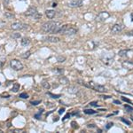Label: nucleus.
Wrapping results in <instances>:
<instances>
[{"instance_id":"obj_1","label":"nucleus","mask_w":133,"mask_h":133,"mask_svg":"<svg viewBox=\"0 0 133 133\" xmlns=\"http://www.w3.org/2000/svg\"><path fill=\"white\" fill-rule=\"evenodd\" d=\"M61 24L58 21H46L41 26V30L44 33L59 34Z\"/></svg>"},{"instance_id":"obj_2","label":"nucleus","mask_w":133,"mask_h":133,"mask_svg":"<svg viewBox=\"0 0 133 133\" xmlns=\"http://www.w3.org/2000/svg\"><path fill=\"white\" fill-rule=\"evenodd\" d=\"M77 33V29L75 27H73L71 25H61V29H59V34L61 35H66V36H73L76 35Z\"/></svg>"},{"instance_id":"obj_3","label":"nucleus","mask_w":133,"mask_h":133,"mask_svg":"<svg viewBox=\"0 0 133 133\" xmlns=\"http://www.w3.org/2000/svg\"><path fill=\"white\" fill-rule=\"evenodd\" d=\"M114 58L115 55L114 53H103L101 56V61H103V63H105L106 65H111L114 62Z\"/></svg>"},{"instance_id":"obj_4","label":"nucleus","mask_w":133,"mask_h":133,"mask_svg":"<svg viewBox=\"0 0 133 133\" xmlns=\"http://www.w3.org/2000/svg\"><path fill=\"white\" fill-rule=\"evenodd\" d=\"M10 66L15 71H20V70L23 69V64L18 59H12L10 61Z\"/></svg>"},{"instance_id":"obj_5","label":"nucleus","mask_w":133,"mask_h":133,"mask_svg":"<svg viewBox=\"0 0 133 133\" xmlns=\"http://www.w3.org/2000/svg\"><path fill=\"white\" fill-rule=\"evenodd\" d=\"M11 28L14 30H26V29H29V25L23 24L21 22H14L11 25Z\"/></svg>"},{"instance_id":"obj_6","label":"nucleus","mask_w":133,"mask_h":133,"mask_svg":"<svg viewBox=\"0 0 133 133\" xmlns=\"http://www.w3.org/2000/svg\"><path fill=\"white\" fill-rule=\"evenodd\" d=\"M88 84H89V88H91V89L94 90V91H96L98 92H106L107 91V89L104 86L97 84V83H95L94 82H90Z\"/></svg>"},{"instance_id":"obj_7","label":"nucleus","mask_w":133,"mask_h":133,"mask_svg":"<svg viewBox=\"0 0 133 133\" xmlns=\"http://www.w3.org/2000/svg\"><path fill=\"white\" fill-rule=\"evenodd\" d=\"M109 16H110L109 12H100L99 14L96 16V21H98V22H103V21H105L107 19H108Z\"/></svg>"},{"instance_id":"obj_8","label":"nucleus","mask_w":133,"mask_h":133,"mask_svg":"<svg viewBox=\"0 0 133 133\" xmlns=\"http://www.w3.org/2000/svg\"><path fill=\"white\" fill-rule=\"evenodd\" d=\"M37 9L35 7V6H31V7H29V9L26 11V12L24 14L25 16H28V17H32V18H34L35 15L36 14H37Z\"/></svg>"},{"instance_id":"obj_9","label":"nucleus","mask_w":133,"mask_h":133,"mask_svg":"<svg viewBox=\"0 0 133 133\" xmlns=\"http://www.w3.org/2000/svg\"><path fill=\"white\" fill-rule=\"evenodd\" d=\"M123 29H124V26L123 24L116 23V24H115L112 27V29H111V32H112L113 34H118V33H120V32L123 31Z\"/></svg>"},{"instance_id":"obj_10","label":"nucleus","mask_w":133,"mask_h":133,"mask_svg":"<svg viewBox=\"0 0 133 133\" xmlns=\"http://www.w3.org/2000/svg\"><path fill=\"white\" fill-rule=\"evenodd\" d=\"M68 5L69 7H80V6L83 5V0H71L70 2H68Z\"/></svg>"},{"instance_id":"obj_11","label":"nucleus","mask_w":133,"mask_h":133,"mask_svg":"<svg viewBox=\"0 0 133 133\" xmlns=\"http://www.w3.org/2000/svg\"><path fill=\"white\" fill-rule=\"evenodd\" d=\"M122 66H123V68L128 70H131L133 69V61H125L122 63Z\"/></svg>"},{"instance_id":"obj_12","label":"nucleus","mask_w":133,"mask_h":133,"mask_svg":"<svg viewBox=\"0 0 133 133\" xmlns=\"http://www.w3.org/2000/svg\"><path fill=\"white\" fill-rule=\"evenodd\" d=\"M44 40L49 43H59L61 41L59 37H57V36H46L44 38Z\"/></svg>"},{"instance_id":"obj_13","label":"nucleus","mask_w":133,"mask_h":133,"mask_svg":"<svg viewBox=\"0 0 133 133\" xmlns=\"http://www.w3.org/2000/svg\"><path fill=\"white\" fill-rule=\"evenodd\" d=\"M45 15L48 19H53L56 15V12L54 10H46Z\"/></svg>"},{"instance_id":"obj_14","label":"nucleus","mask_w":133,"mask_h":133,"mask_svg":"<svg viewBox=\"0 0 133 133\" xmlns=\"http://www.w3.org/2000/svg\"><path fill=\"white\" fill-rule=\"evenodd\" d=\"M68 92H69V93H71V94H76L77 92H78V89L76 87V86H69V87H68Z\"/></svg>"},{"instance_id":"obj_15","label":"nucleus","mask_w":133,"mask_h":133,"mask_svg":"<svg viewBox=\"0 0 133 133\" xmlns=\"http://www.w3.org/2000/svg\"><path fill=\"white\" fill-rule=\"evenodd\" d=\"M21 45H22V46H27V45H29V44H30V40H29V38H27V37H23L22 39L21 40Z\"/></svg>"},{"instance_id":"obj_16","label":"nucleus","mask_w":133,"mask_h":133,"mask_svg":"<svg viewBox=\"0 0 133 133\" xmlns=\"http://www.w3.org/2000/svg\"><path fill=\"white\" fill-rule=\"evenodd\" d=\"M130 51L131 50H129V49H127V50H121L118 52V54L121 57H126V56H128V53L130 52Z\"/></svg>"},{"instance_id":"obj_17","label":"nucleus","mask_w":133,"mask_h":133,"mask_svg":"<svg viewBox=\"0 0 133 133\" xmlns=\"http://www.w3.org/2000/svg\"><path fill=\"white\" fill-rule=\"evenodd\" d=\"M20 88H21L20 84H19V83H15L14 85H12V90H11V91H12V92H18L19 90H20Z\"/></svg>"},{"instance_id":"obj_18","label":"nucleus","mask_w":133,"mask_h":133,"mask_svg":"<svg viewBox=\"0 0 133 133\" xmlns=\"http://www.w3.org/2000/svg\"><path fill=\"white\" fill-rule=\"evenodd\" d=\"M59 83H62V84H68L69 82H68V79L66 78V77L62 76L59 77Z\"/></svg>"},{"instance_id":"obj_19","label":"nucleus","mask_w":133,"mask_h":133,"mask_svg":"<svg viewBox=\"0 0 133 133\" xmlns=\"http://www.w3.org/2000/svg\"><path fill=\"white\" fill-rule=\"evenodd\" d=\"M52 71L54 73H57V74L62 75L64 73V69L63 68H52Z\"/></svg>"},{"instance_id":"obj_20","label":"nucleus","mask_w":133,"mask_h":133,"mask_svg":"<svg viewBox=\"0 0 133 133\" xmlns=\"http://www.w3.org/2000/svg\"><path fill=\"white\" fill-rule=\"evenodd\" d=\"M42 86L44 87L45 90H49V89L51 88L50 83L47 82V81H43V82H42Z\"/></svg>"},{"instance_id":"obj_21","label":"nucleus","mask_w":133,"mask_h":133,"mask_svg":"<svg viewBox=\"0 0 133 133\" xmlns=\"http://www.w3.org/2000/svg\"><path fill=\"white\" fill-rule=\"evenodd\" d=\"M44 113V109H40V110H38V113L35 114V115H34V117L36 118V119H40V117H41V115Z\"/></svg>"},{"instance_id":"obj_22","label":"nucleus","mask_w":133,"mask_h":133,"mask_svg":"<svg viewBox=\"0 0 133 133\" xmlns=\"http://www.w3.org/2000/svg\"><path fill=\"white\" fill-rule=\"evenodd\" d=\"M84 114L86 115H94V114H97V111H94V110H91V109H85L83 110Z\"/></svg>"},{"instance_id":"obj_23","label":"nucleus","mask_w":133,"mask_h":133,"mask_svg":"<svg viewBox=\"0 0 133 133\" xmlns=\"http://www.w3.org/2000/svg\"><path fill=\"white\" fill-rule=\"evenodd\" d=\"M30 53H31L30 51H26L25 53H23V55H21V57H22L23 59H28V58L30 56Z\"/></svg>"},{"instance_id":"obj_24","label":"nucleus","mask_w":133,"mask_h":133,"mask_svg":"<svg viewBox=\"0 0 133 133\" xmlns=\"http://www.w3.org/2000/svg\"><path fill=\"white\" fill-rule=\"evenodd\" d=\"M66 61V57L64 56H58L57 57V61L58 62H61V63H62V62H64Z\"/></svg>"},{"instance_id":"obj_25","label":"nucleus","mask_w":133,"mask_h":133,"mask_svg":"<svg viewBox=\"0 0 133 133\" xmlns=\"http://www.w3.org/2000/svg\"><path fill=\"white\" fill-rule=\"evenodd\" d=\"M21 98H29V94H27L26 92H22V93H21L20 94V96H19Z\"/></svg>"},{"instance_id":"obj_26","label":"nucleus","mask_w":133,"mask_h":133,"mask_svg":"<svg viewBox=\"0 0 133 133\" xmlns=\"http://www.w3.org/2000/svg\"><path fill=\"white\" fill-rule=\"evenodd\" d=\"M5 16L6 17L7 19H14V14H10V12H5Z\"/></svg>"},{"instance_id":"obj_27","label":"nucleus","mask_w":133,"mask_h":133,"mask_svg":"<svg viewBox=\"0 0 133 133\" xmlns=\"http://www.w3.org/2000/svg\"><path fill=\"white\" fill-rule=\"evenodd\" d=\"M124 108H125L126 111L129 112V113L133 112V108H131V107H130V106H128V105H125V106H124Z\"/></svg>"},{"instance_id":"obj_28","label":"nucleus","mask_w":133,"mask_h":133,"mask_svg":"<svg viewBox=\"0 0 133 133\" xmlns=\"http://www.w3.org/2000/svg\"><path fill=\"white\" fill-rule=\"evenodd\" d=\"M47 94H48L49 96H51L52 98H59V97H61V95H56V94H52V93H51V92H47Z\"/></svg>"},{"instance_id":"obj_29","label":"nucleus","mask_w":133,"mask_h":133,"mask_svg":"<svg viewBox=\"0 0 133 133\" xmlns=\"http://www.w3.org/2000/svg\"><path fill=\"white\" fill-rule=\"evenodd\" d=\"M40 103H41V100H33V101H30V104L32 106H37Z\"/></svg>"},{"instance_id":"obj_30","label":"nucleus","mask_w":133,"mask_h":133,"mask_svg":"<svg viewBox=\"0 0 133 133\" xmlns=\"http://www.w3.org/2000/svg\"><path fill=\"white\" fill-rule=\"evenodd\" d=\"M90 106H91V107H98V103H97V102L93 101V102H91V103H90Z\"/></svg>"},{"instance_id":"obj_31","label":"nucleus","mask_w":133,"mask_h":133,"mask_svg":"<svg viewBox=\"0 0 133 133\" xmlns=\"http://www.w3.org/2000/svg\"><path fill=\"white\" fill-rule=\"evenodd\" d=\"M71 124H72V127L74 128V129H77L78 128V125H77V123H76V122H72L71 123Z\"/></svg>"},{"instance_id":"obj_32","label":"nucleus","mask_w":133,"mask_h":133,"mask_svg":"<svg viewBox=\"0 0 133 133\" xmlns=\"http://www.w3.org/2000/svg\"><path fill=\"white\" fill-rule=\"evenodd\" d=\"M12 38H20L21 35L20 34H14V35H12Z\"/></svg>"},{"instance_id":"obj_33","label":"nucleus","mask_w":133,"mask_h":133,"mask_svg":"<svg viewBox=\"0 0 133 133\" xmlns=\"http://www.w3.org/2000/svg\"><path fill=\"white\" fill-rule=\"evenodd\" d=\"M126 35L129 36H133V29H132V30L127 32V34H126Z\"/></svg>"},{"instance_id":"obj_34","label":"nucleus","mask_w":133,"mask_h":133,"mask_svg":"<svg viewBox=\"0 0 133 133\" xmlns=\"http://www.w3.org/2000/svg\"><path fill=\"white\" fill-rule=\"evenodd\" d=\"M122 121L123 122V123H127L128 125H130V122L128 121V120H125V119H123V118H122Z\"/></svg>"},{"instance_id":"obj_35","label":"nucleus","mask_w":133,"mask_h":133,"mask_svg":"<svg viewBox=\"0 0 133 133\" xmlns=\"http://www.w3.org/2000/svg\"><path fill=\"white\" fill-rule=\"evenodd\" d=\"M112 126H113V123H108V125H107V130H108V129L109 128H110V127H112Z\"/></svg>"},{"instance_id":"obj_36","label":"nucleus","mask_w":133,"mask_h":133,"mask_svg":"<svg viewBox=\"0 0 133 133\" xmlns=\"http://www.w3.org/2000/svg\"><path fill=\"white\" fill-rule=\"evenodd\" d=\"M64 112H65V108H61V109H59V115H62Z\"/></svg>"},{"instance_id":"obj_37","label":"nucleus","mask_w":133,"mask_h":133,"mask_svg":"<svg viewBox=\"0 0 133 133\" xmlns=\"http://www.w3.org/2000/svg\"><path fill=\"white\" fill-rule=\"evenodd\" d=\"M123 98V100H124V101H127V102H129V103H131V102H130V100L127 99V98H124V97H123V98Z\"/></svg>"},{"instance_id":"obj_38","label":"nucleus","mask_w":133,"mask_h":133,"mask_svg":"<svg viewBox=\"0 0 133 133\" xmlns=\"http://www.w3.org/2000/svg\"><path fill=\"white\" fill-rule=\"evenodd\" d=\"M88 127L89 128H95V126H94V124H88Z\"/></svg>"},{"instance_id":"obj_39","label":"nucleus","mask_w":133,"mask_h":133,"mask_svg":"<svg viewBox=\"0 0 133 133\" xmlns=\"http://www.w3.org/2000/svg\"><path fill=\"white\" fill-rule=\"evenodd\" d=\"M114 102H115V103H116V104H118V105H120V104H121V102H120V101H118V100H115V101H114Z\"/></svg>"},{"instance_id":"obj_40","label":"nucleus","mask_w":133,"mask_h":133,"mask_svg":"<svg viewBox=\"0 0 133 133\" xmlns=\"http://www.w3.org/2000/svg\"><path fill=\"white\" fill-rule=\"evenodd\" d=\"M8 1H9V0H4V2H5V5H7V4H8Z\"/></svg>"},{"instance_id":"obj_41","label":"nucleus","mask_w":133,"mask_h":133,"mask_svg":"<svg viewBox=\"0 0 133 133\" xmlns=\"http://www.w3.org/2000/svg\"><path fill=\"white\" fill-rule=\"evenodd\" d=\"M130 18H131V21H133V12L130 14Z\"/></svg>"},{"instance_id":"obj_42","label":"nucleus","mask_w":133,"mask_h":133,"mask_svg":"<svg viewBox=\"0 0 133 133\" xmlns=\"http://www.w3.org/2000/svg\"><path fill=\"white\" fill-rule=\"evenodd\" d=\"M52 6H53V7H55V6H57V4H56V3H53V4H52Z\"/></svg>"},{"instance_id":"obj_43","label":"nucleus","mask_w":133,"mask_h":133,"mask_svg":"<svg viewBox=\"0 0 133 133\" xmlns=\"http://www.w3.org/2000/svg\"><path fill=\"white\" fill-rule=\"evenodd\" d=\"M2 66H3V62H2L1 61H0V68H1Z\"/></svg>"},{"instance_id":"obj_44","label":"nucleus","mask_w":133,"mask_h":133,"mask_svg":"<svg viewBox=\"0 0 133 133\" xmlns=\"http://www.w3.org/2000/svg\"><path fill=\"white\" fill-rule=\"evenodd\" d=\"M130 117H131V120L133 121V112H132V114H131V115H130Z\"/></svg>"}]
</instances>
